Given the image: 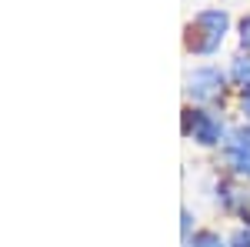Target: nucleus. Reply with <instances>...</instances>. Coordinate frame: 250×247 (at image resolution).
<instances>
[{
    "label": "nucleus",
    "mask_w": 250,
    "mask_h": 247,
    "mask_svg": "<svg viewBox=\"0 0 250 247\" xmlns=\"http://www.w3.org/2000/svg\"><path fill=\"white\" fill-rule=\"evenodd\" d=\"M240 30H244V44L250 47V20H244V27H240Z\"/></svg>",
    "instance_id": "nucleus-11"
},
{
    "label": "nucleus",
    "mask_w": 250,
    "mask_h": 247,
    "mask_svg": "<svg viewBox=\"0 0 250 247\" xmlns=\"http://www.w3.org/2000/svg\"><path fill=\"white\" fill-rule=\"evenodd\" d=\"M187 134H190L197 144L210 147V144H217V140L224 137V124H220V117H213L210 111H193V114L187 117Z\"/></svg>",
    "instance_id": "nucleus-3"
},
{
    "label": "nucleus",
    "mask_w": 250,
    "mask_h": 247,
    "mask_svg": "<svg viewBox=\"0 0 250 247\" xmlns=\"http://www.w3.org/2000/svg\"><path fill=\"white\" fill-rule=\"evenodd\" d=\"M187 247H224V241H220L217 234H210V230H204V234H197L193 241H187Z\"/></svg>",
    "instance_id": "nucleus-7"
},
{
    "label": "nucleus",
    "mask_w": 250,
    "mask_h": 247,
    "mask_svg": "<svg viewBox=\"0 0 250 247\" xmlns=\"http://www.w3.org/2000/svg\"><path fill=\"white\" fill-rule=\"evenodd\" d=\"M230 167L240 174V177H250V151H247V147L230 151Z\"/></svg>",
    "instance_id": "nucleus-5"
},
{
    "label": "nucleus",
    "mask_w": 250,
    "mask_h": 247,
    "mask_svg": "<svg viewBox=\"0 0 250 247\" xmlns=\"http://www.w3.org/2000/svg\"><path fill=\"white\" fill-rule=\"evenodd\" d=\"M230 77L244 87V90H250V57H240L237 64H233V70H230Z\"/></svg>",
    "instance_id": "nucleus-6"
},
{
    "label": "nucleus",
    "mask_w": 250,
    "mask_h": 247,
    "mask_svg": "<svg viewBox=\"0 0 250 247\" xmlns=\"http://www.w3.org/2000/svg\"><path fill=\"white\" fill-rule=\"evenodd\" d=\"M240 111L250 117V90H244V100H240Z\"/></svg>",
    "instance_id": "nucleus-10"
},
{
    "label": "nucleus",
    "mask_w": 250,
    "mask_h": 247,
    "mask_svg": "<svg viewBox=\"0 0 250 247\" xmlns=\"http://www.w3.org/2000/svg\"><path fill=\"white\" fill-rule=\"evenodd\" d=\"M230 27V17L224 10H200L187 27V50L193 54H213Z\"/></svg>",
    "instance_id": "nucleus-1"
},
{
    "label": "nucleus",
    "mask_w": 250,
    "mask_h": 247,
    "mask_svg": "<svg viewBox=\"0 0 250 247\" xmlns=\"http://www.w3.org/2000/svg\"><path fill=\"white\" fill-rule=\"evenodd\" d=\"M220 201H224V207L230 210V214H237V217L250 221V190L247 187L224 184V187H220Z\"/></svg>",
    "instance_id": "nucleus-4"
},
{
    "label": "nucleus",
    "mask_w": 250,
    "mask_h": 247,
    "mask_svg": "<svg viewBox=\"0 0 250 247\" xmlns=\"http://www.w3.org/2000/svg\"><path fill=\"white\" fill-rule=\"evenodd\" d=\"M224 80L227 77L220 74L217 67H200L187 77V94L197 100V104H207V100H217L224 94Z\"/></svg>",
    "instance_id": "nucleus-2"
},
{
    "label": "nucleus",
    "mask_w": 250,
    "mask_h": 247,
    "mask_svg": "<svg viewBox=\"0 0 250 247\" xmlns=\"http://www.w3.org/2000/svg\"><path fill=\"white\" fill-rule=\"evenodd\" d=\"M233 140H237V147H247L250 151V131H233Z\"/></svg>",
    "instance_id": "nucleus-9"
},
{
    "label": "nucleus",
    "mask_w": 250,
    "mask_h": 247,
    "mask_svg": "<svg viewBox=\"0 0 250 247\" xmlns=\"http://www.w3.org/2000/svg\"><path fill=\"white\" fill-rule=\"evenodd\" d=\"M230 247H250V227H240L230 237Z\"/></svg>",
    "instance_id": "nucleus-8"
}]
</instances>
